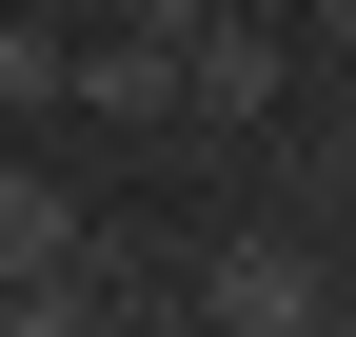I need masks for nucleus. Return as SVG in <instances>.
<instances>
[{
	"instance_id": "f257e3e1",
	"label": "nucleus",
	"mask_w": 356,
	"mask_h": 337,
	"mask_svg": "<svg viewBox=\"0 0 356 337\" xmlns=\"http://www.w3.org/2000/svg\"><path fill=\"white\" fill-rule=\"evenodd\" d=\"M277 79H297L277 20H238V0H198V20H178V119H218V139H238V119H277Z\"/></svg>"
},
{
	"instance_id": "f03ea898",
	"label": "nucleus",
	"mask_w": 356,
	"mask_h": 337,
	"mask_svg": "<svg viewBox=\"0 0 356 337\" xmlns=\"http://www.w3.org/2000/svg\"><path fill=\"white\" fill-rule=\"evenodd\" d=\"M198 318L218 337H297V318H337V278L277 258V238H218V258H198Z\"/></svg>"
},
{
	"instance_id": "7ed1b4c3",
	"label": "nucleus",
	"mask_w": 356,
	"mask_h": 337,
	"mask_svg": "<svg viewBox=\"0 0 356 337\" xmlns=\"http://www.w3.org/2000/svg\"><path fill=\"white\" fill-rule=\"evenodd\" d=\"M99 238H79V198L40 179V159H0V298H40V278H79Z\"/></svg>"
},
{
	"instance_id": "20e7f679",
	"label": "nucleus",
	"mask_w": 356,
	"mask_h": 337,
	"mask_svg": "<svg viewBox=\"0 0 356 337\" xmlns=\"http://www.w3.org/2000/svg\"><path fill=\"white\" fill-rule=\"evenodd\" d=\"M60 100H99V119H178V40H159V20L79 40V60H60Z\"/></svg>"
},
{
	"instance_id": "39448f33",
	"label": "nucleus",
	"mask_w": 356,
	"mask_h": 337,
	"mask_svg": "<svg viewBox=\"0 0 356 337\" xmlns=\"http://www.w3.org/2000/svg\"><path fill=\"white\" fill-rule=\"evenodd\" d=\"M317 60H337V79H356V0H317Z\"/></svg>"
},
{
	"instance_id": "423d86ee",
	"label": "nucleus",
	"mask_w": 356,
	"mask_h": 337,
	"mask_svg": "<svg viewBox=\"0 0 356 337\" xmlns=\"http://www.w3.org/2000/svg\"><path fill=\"white\" fill-rule=\"evenodd\" d=\"M119 20H159V40H178V20H198V0H119Z\"/></svg>"
},
{
	"instance_id": "0eeeda50",
	"label": "nucleus",
	"mask_w": 356,
	"mask_h": 337,
	"mask_svg": "<svg viewBox=\"0 0 356 337\" xmlns=\"http://www.w3.org/2000/svg\"><path fill=\"white\" fill-rule=\"evenodd\" d=\"M337 159H356V100H337Z\"/></svg>"
}]
</instances>
